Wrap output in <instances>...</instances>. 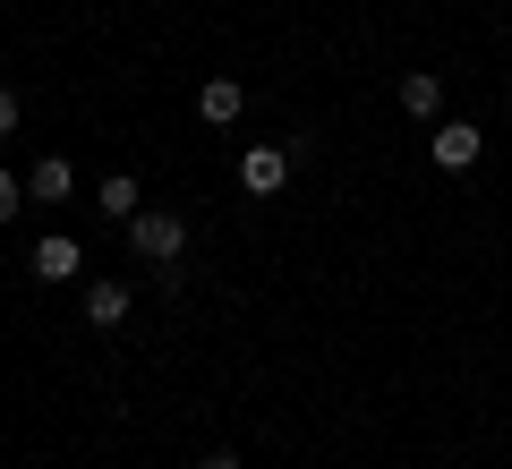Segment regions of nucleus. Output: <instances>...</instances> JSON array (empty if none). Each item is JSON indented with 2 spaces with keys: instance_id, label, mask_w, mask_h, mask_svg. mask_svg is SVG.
Listing matches in <instances>:
<instances>
[{
  "instance_id": "1",
  "label": "nucleus",
  "mask_w": 512,
  "mask_h": 469,
  "mask_svg": "<svg viewBox=\"0 0 512 469\" xmlns=\"http://www.w3.org/2000/svg\"><path fill=\"white\" fill-rule=\"evenodd\" d=\"M128 248L146 256V265H180V248H188V222L171 214V205H146V214L128 222Z\"/></svg>"
},
{
  "instance_id": "2",
  "label": "nucleus",
  "mask_w": 512,
  "mask_h": 469,
  "mask_svg": "<svg viewBox=\"0 0 512 469\" xmlns=\"http://www.w3.org/2000/svg\"><path fill=\"white\" fill-rule=\"evenodd\" d=\"M478 145H487V137H478L470 120H436L427 154H436V171H470V163H478Z\"/></svg>"
},
{
  "instance_id": "3",
  "label": "nucleus",
  "mask_w": 512,
  "mask_h": 469,
  "mask_svg": "<svg viewBox=\"0 0 512 469\" xmlns=\"http://www.w3.org/2000/svg\"><path fill=\"white\" fill-rule=\"evenodd\" d=\"M77 273H86V248L69 231H43L35 239V282H77Z\"/></svg>"
},
{
  "instance_id": "4",
  "label": "nucleus",
  "mask_w": 512,
  "mask_h": 469,
  "mask_svg": "<svg viewBox=\"0 0 512 469\" xmlns=\"http://www.w3.org/2000/svg\"><path fill=\"white\" fill-rule=\"evenodd\" d=\"M239 180H248V197H274L291 180V145H256L248 163H239Z\"/></svg>"
},
{
  "instance_id": "5",
  "label": "nucleus",
  "mask_w": 512,
  "mask_h": 469,
  "mask_svg": "<svg viewBox=\"0 0 512 469\" xmlns=\"http://www.w3.org/2000/svg\"><path fill=\"white\" fill-rule=\"evenodd\" d=\"M197 111H205V120H214V128H231L239 111H248V86H239V77H205V94H197Z\"/></svg>"
},
{
  "instance_id": "6",
  "label": "nucleus",
  "mask_w": 512,
  "mask_h": 469,
  "mask_svg": "<svg viewBox=\"0 0 512 469\" xmlns=\"http://www.w3.org/2000/svg\"><path fill=\"white\" fill-rule=\"evenodd\" d=\"M69 188H77V171L60 163V154H43V163L26 171V197H35V205H60V197H69Z\"/></svg>"
},
{
  "instance_id": "7",
  "label": "nucleus",
  "mask_w": 512,
  "mask_h": 469,
  "mask_svg": "<svg viewBox=\"0 0 512 469\" xmlns=\"http://www.w3.org/2000/svg\"><path fill=\"white\" fill-rule=\"evenodd\" d=\"M402 111H410V120H436V111H444V77L436 69H410L402 77Z\"/></svg>"
},
{
  "instance_id": "8",
  "label": "nucleus",
  "mask_w": 512,
  "mask_h": 469,
  "mask_svg": "<svg viewBox=\"0 0 512 469\" xmlns=\"http://www.w3.org/2000/svg\"><path fill=\"white\" fill-rule=\"evenodd\" d=\"M94 205H103L111 222H137V214H146V197H137V180H128V171H111V180L94 188Z\"/></svg>"
},
{
  "instance_id": "9",
  "label": "nucleus",
  "mask_w": 512,
  "mask_h": 469,
  "mask_svg": "<svg viewBox=\"0 0 512 469\" xmlns=\"http://www.w3.org/2000/svg\"><path fill=\"white\" fill-rule=\"evenodd\" d=\"M120 316H128V282H86V325H120Z\"/></svg>"
},
{
  "instance_id": "10",
  "label": "nucleus",
  "mask_w": 512,
  "mask_h": 469,
  "mask_svg": "<svg viewBox=\"0 0 512 469\" xmlns=\"http://www.w3.org/2000/svg\"><path fill=\"white\" fill-rule=\"evenodd\" d=\"M18 197H26V180H18V171H0V222H18Z\"/></svg>"
},
{
  "instance_id": "11",
  "label": "nucleus",
  "mask_w": 512,
  "mask_h": 469,
  "mask_svg": "<svg viewBox=\"0 0 512 469\" xmlns=\"http://www.w3.org/2000/svg\"><path fill=\"white\" fill-rule=\"evenodd\" d=\"M0 137H18V94L0 86Z\"/></svg>"
},
{
  "instance_id": "12",
  "label": "nucleus",
  "mask_w": 512,
  "mask_h": 469,
  "mask_svg": "<svg viewBox=\"0 0 512 469\" xmlns=\"http://www.w3.org/2000/svg\"><path fill=\"white\" fill-rule=\"evenodd\" d=\"M197 469H239V452H205V461Z\"/></svg>"
}]
</instances>
